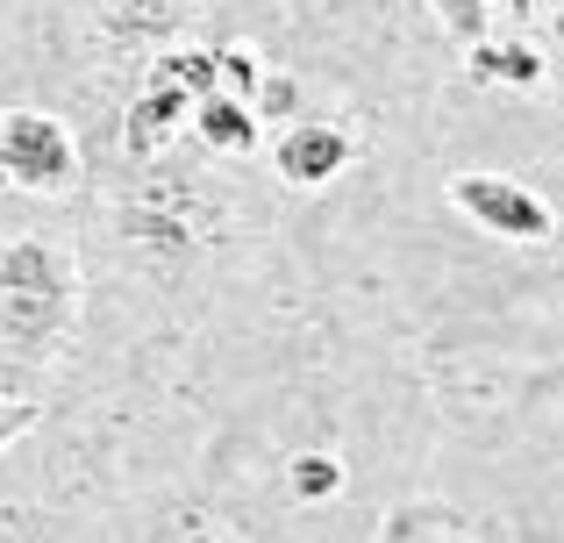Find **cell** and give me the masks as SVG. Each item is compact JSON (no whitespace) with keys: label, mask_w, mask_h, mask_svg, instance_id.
Segmentation results:
<instances>
[{"label":"cell","mask_w":564,"mask_h":543,"mask_svg":"<svg viewBox=\"0 0 564 543\" xmlns=\"http://www.w3.org/2000/svg\"><path fill=\"white\" fill-rule=\"evenodd\" d=\"M557 51H564V8H557Z\"/></svg>","instance_id":"16"},{"label":"cell","mask_w":564,"mask_h":543,"mask_svg":"<svg viewBox=\"0 0 564 543\" xmlns=\"http://www.w3.org/2000/svg\"><path fill=\"white\" fill-rule=\"evenodd\" d=\"M86 14H94V29L108 43H122V51H165L172 36L186 29L193 0H86Z\"/></svg>","instance_id":"7"},{"label":"cell","mask_w":564,"mask_h":543,"mask_svg":"<svg viewBox=\"0 0 564 543\" xmlns=\"http://www.w3.org/2000/svg\"><path fill=\"white\" fill-rule=\"evenodd\" d=\"M122 229L143 243V251H207L221 237V208L200 194L193 180H143L137 194L122 200Z\"/></svg>","instance_id":"5"},{"label":"cell","mask_w":564,"mask_h":543,"mask_svg":"<svg viewBox=\"0 0 564 543\" xmlns=\"http://www.w3.org/2000/svg\"><path fill=\"white\" fill-rule=\"evenodd\" d=\"M258 79H264V57L250 51V43H229V51H215V94H229V100H243V108H250Z\"/></svg>","instance_id":"11"},{"label":"cell","mask_w":564,"mask_h":543,"mask_svg":"<svg viewBox=\"0 0 564 543\" xmlns=\"http://www.w3.org/2000/svg\"><path fill=\"white\" fill-rule=\"evenodd\" d=\"M486 8H500V14H514V22H529V14H536V0H486Z\"/></svg>","instance_id":"15"},{"label":"cell","mask_w":564,"mask_h":543,"mask_svg":"<svg viewBox=\"0 0 564 543\" xmlns=\"http://www.w3.org/2000/svg\"><path fill=\"white\" fill-rule=\"evenodd\" d=\"M79 322V265L65 243L8 237L0 243V350L43 358Z\"/></svg>","instance_id":"1"},{"label":"cell","mask_w":564,"mask_h":543,"mask_svg":"<svg viewBox=\"0 0 564 543\" xmlns=\"http://www.w3.org/2000/svg\"><path fill=\"white\" fill-rule=\"evenodd\" d=\"M0 186L14 194H72L79 186V143L43 108H0Z\"/></svg>","instance_id":"3"},{"label":"cell","mask_w":564,"mask_h":543,"mask_svg":"<svg viewBox=\"0 0 564 543\" xmlns=\"http://www.w3.org/2000/svg\"><path fill=\"white\" fill-rule=\"evenodd\" d=\"M286 493L293 501H336L344 493V458L336 450H301V458H286Z\"/></svg>","instance_id":"10"},{"label":"cell","mask_w":564,"mask_h":543,"mask_svg":"<svg viewBox=\"0 0 564 543\" xmlns=\"http://www.w3.org/2000/svg\"><path fill=\"white\" fill-rule=\"evenodd\" d=\"M186 129L200 137L207 158H250L258 151V115H250L243 100H229V94H200L193 115H186Z\"/></svg>","instance_id":"9"},{"label":"cell","mask_w":564,"mask_h":543,"mask_svg":"<svg viewBox=\"0 0 564 543\" xmlns=\"http://www.w3.org/2000/svg\"><path fill=\"white\" fill-rule=\"evenodd\" d=\"M200 94H215V51H186V43L158 51L143 86H137V100H129V115H122V158L129 165H158L172 151V137L186 129Z\"/></svg>","instance_id":"2"},{"label":"cell","mask_w":564,"mask_h":543,"mask_svg":"<svg viewBox=\"0 0 564 543\" xmlns=\"http://www.w3.org/2000/svg\"><path fill=\"white\" fill-rule=\"evenodd\" d=\"M293 108H301V86L286 79V72H264L258 94H250V115H272V122H293Z\"/></svg>","instance_id":"14"},{"label":"cell","mask_w":564,"mask_h":543,"mask_svg":"<svg viewBox=\"0 0 564 543\" xmlns=\"http://www.w3.org/2000/svg\"><path fill=\"white\" fill-rule=\"evenodd\" d=\"M350 158H358L350 129L301 122V115H293V122L279 129V143H272V172H279V186H293V194H322V186H336L350 172Z\"/></svg>","instance_id":"6"},{"label":"cell","mask_w":564,"mask_h":543,"mask_svg":"<svg viewBox=\"0 0 564 543\" xmlns=\"http://www.w3.org/2000/svg\"><path fill=\"white\" fill-rule=\"evenodd\" d=\"M36 422H43V401L22 393V387H8V372H0V450H8L14 436H29Z\"/></svg>","instance_id":"13"},{"label":"cell","mask_w":564,"mask_h":543,"mask_svg":"<svg viewBox=\"0 0 564 543\" xmlns=\"http://www.w3.org/2000/svg\"><path fill=\"white\" fill-rule=\"evenodd\" d=\"M429 14L443 22V36H451V43L494 36V8H486V0H429Z\"/></svg>","instance_id":"12"},{"label":"cell","mask_w":564,"mask_h":543,"mask_svg":"<svg viewBox=\"0 0 564 543\" xmlns=\"http://www.w3.org/2000/svg\"><path fill=\"white\" fill-rule=\"evenodd\" d=\"M451 208L465 215L479 237H500V243H551L557 237V208L536 194V186H522V180H508V172H457L451 186Z\"/></svg>","instance_id":"4"},{"label":"cell","mask_w":564,"mask_h":543,"mask_svg":"<svg viewBox=\"0 0 564 543\" xmlns=\"http://www.w3.org/2000/svg\"><path fill=\"white\" fill-rule=\"evenodd\" d=\"M465 79L471 86H508V94H536L543 51L522 36H479V43H465Z\"/></svg>","instance_id":"8"}]
</instances>
